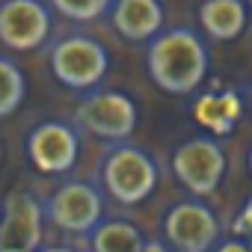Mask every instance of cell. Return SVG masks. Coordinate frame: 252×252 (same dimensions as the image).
Listing matches in <instances>:
<instances>
[{
	"label": "cell",
	"instance_id": "1",
	"mask_svg": "<svg viewBox=\"0 0 252 252\" xmlns=\"http://www.w3.org/2000/svg\"><path fill=\"white\" fill-rule=\"evenodd\" d=\"M211 54L193 27L163 30L146 51V68L158 89L169 95H193L208 77Z\"/></svg>",
	"mask_w": 252,
	"mask_h": 252
},
{
	"label": "cell",
	"instance_id": "2",
	"mask_svg": "<svg viewBox=\"0 0 252 252\" xmlns=\"http://www.w3.org/2000/svg\"><path fill=\"white\" fill-rule=\"evenodd\" d=\"M98 181L116 205L134 208V205H143L146 199H152V193L158 190L160 166L149 149L134 146V143H122L104 155Z\"/></svg>",
	"mask_w": 252,
	"mask_h": 252
},
{
	"label": "cell",
	"instance_id": "3",
	"mask_svg": "<svg viewBox=\"0 0 252 252\" xmlns=\"http://www.w3.org/2000/svg\"><path fill=\"white\" fill-rule=\"evenodd\" d=\"M48 65L65 89L92 95L110 71V54L98 39L86 33H68L48 48Z\"/></svg>",
	"mask_w": 252,
	"mask_h": 252
},
{
	"label": "cell",
	"instance_id": "4",
	"mask_svg": "<svg viewBox=\"0 0 252 252\" xmlns=\"http://www.w3.org/2000/svg\"><path fill=\"white\" fill-rule=\"evenodd\" d=\"M140 107L137 101L122 89H98L92 95H83L74 113L77 128H83L89 137L122 146L137 131Z\"/></svg>",
	"mask_w": 252,
	"mask_h": 252
},
{
	"label": "cell",
	"instance_id": "5",
	"mask_svg": "<svg viewBox=\"0 0 252 252\" xmlns=\"http://www.w3.org/2000/svg\"><path fill=\"white\" fill-rule=\"evenodd\" d=\"M172 175L175 181L196 199H205L220 190L225 178V152L217 137L199 134L175 146L172 152Z\"/></svg>",
	"mask_w": 252,
	"mask_h": 252
},
{
	"label": "cell",
	"instance_id": "6",
	"mask_svg": "<svg viewBox=\"0 0 252 252\" xmlns=\"http://www.w3.org/2000/svg\"><path fill=\"white\" fill-rule=\"evenodd\" d=\"M45 217L65 234H92L104 222V196L89 181H63L45 199Z\"/></svg>",
	"mask_w": 252,
	"mask_h": 252
},
{
	"label": "cell",
	"instance_id": "7",
	"mask_svg": "<svg viewBox=\"0 0 252 252\" xmlns=\"http://www.w3.org/2000/svg\"><path fill=\"white\" fill-rule=\"evenodd\" d=\"M163 237L175 252H214L222 243V225L211 205L184 199L163 214Z\"/></svg>",
	"mask_w": 252,
	"mask_h": 252
},
{
	"label": "cell",
	"instance_id": "8",
	"mask_svg": "<svg viewBox=\"0 0 252 252\" xmlns=\"http://www.w3.org/2000/svg\"><path fill=\"white\" fill-rule=\"evenodd\" d=\"M27 158L42 175H65L80 158V134L63 119H45L27 134Z\"/></svg>",
	"mask_w": 252,
	"mask_h": 252
},
{
	"label": "cell",
	"instance_id": "9",
	"mask_svg": "<svg viewBox=\"0 0 252 252\" xmlns=\"http://www.w3.org/2000/svg\"><path fill=\"white\" fill-rule=\"evenodd\" d=\"M45 202L30 190H15L3 205V225H0V252H39L45 234Z\"/></svg>",
	"mask_w": 252,
	"mask_h": 252
},
{
	"label": "cell",
	"instance_id": "10",
	"mask_svg": "<svg viewBox=\"0 0 252 252\" xmlns=\"http://www.w3.org/2000/svg\"><path fill=\"white\" fill-rule=\"evenodd\" d=\"M51 3L39 0H6L0 6V42L12 54L36 51L51 36Z\"/></svg>",
	"mask_w": 252,
	"mask_h": 252
},
{
	"label": "cell",
	"instance_id": "11",
	"mask_svg": "<svg viewBox=\"0 0 252 252\" xmlns=\"http://www.w3.org/2000/svg\"><path fill=\"white\" fill-rule=\"evenodd\" d=\"M107 21L131 45H152L166 24V6L160 0H113Z\"/></svg>",
	"mask_w": 252,
	"mask_h": 252
},
{
	"label": "cell",
	"instance_id": "12",
	"mask_svg": "<svg viewBox=\"0 0 252 252\" xmlns=\"http://www.w3.org/2000/svg\"><path fill=\"white\" fill-rule=\"evenodd\" d=\"M243 116V98L237 95V89L225 86V89H211V92H199L193 101V119L211 137H225L234 131V125Z\"/></svg>",
	"mask_w": 252,
	"mask_h": 252
},
{
	"label": "cell",
	"instance_id": "13",
	"mask_svg": "<svg viewBox=\"0 0 252 252\" xmlns=\"http://www.w3.org/2000/svg\"><path fill=\"white\" fill-rule=\"evenodd\" d=\"M249 12H252V6L243 3V0H205V3H199V9H196L199 27L214 42L240 39L246 24H249Z\"/></svg>",
	"mask_w": 252,
	"mask_h": 252
},
{
	"label": "cell",
	"instance_id": "14",
	"mask_svg": "<svg viewBox=\"0 0 252 252\" xmlns=\"http://www.w3.org/2000/svg\"><path fill=\"white\" fill-rule=\"evenodd\" d=\"M146 243L149 237L131 220H104L89 234L92 252H143Z\"/></svg>",
	"mask_w": 252,
	"mask_h": 252
},
{
	"label": "cell",
	"instance_id": "15",
	"mask_svg": "<svg viewBox=\"0 0 252 252\" xmlns=\"http://www.w3.org/2000/svg\"><path fill=\"white\" fill-rule=\"evenodd\" d=\"M24 98H27V77L21 65L9 54H3L0 57V116L3 119L15 116Z\"/></svg>",
	"mask_w": 252,
	"mask_h": 252
},
{
	"label": "cell",
	"instance_id": "16",
	"mask_svg": "<svg viewBox=\"0 0 252 252\" xmlns=\"http://www.w3.org/2000/svg\"><path fill=\"white\" fill-rule=\"evenodd\" d=\"M113 0H51V9L74 24H89L110 15Z\"/></svg>",
	"mask_w": 252,
	"mask_h": 252
},
{
	"label": "cell",
	"instance_id": "17",
	"mask_svg": "<svg viewBox=\"0 0 252 252\" xmlns=\"http://www.w3.org/2000/svg\"><path fill=\"white\" fill-rule=\"evenodd\" d=\"M231 234H234V237H243V240L252 243V196L243 202L240 214L234 217V222H231Z\"/></svg>",
	"mask_w": 252,
	"mask_h": 252
},
{
	"label": "cell",
	"instance_id": "18",
	"mask_svg": "<svg viewBox=\"0 0 252 252\" xmlns=\"http://www.w3.org/2000/svg\"><path fill=\"white\" fill-rule=\"evenodd\" d=\"M214 252H252V243L243 237H222V243Z\"/></svg>",
	"mask_w": 252,
	"mask_h": 252
},
{
	"label": "cell",
	"instance_id": "19",
	"mask_svg": "<svg viewBox=\"0 0 252 252\" xmlns=\"http://www.w3.org/2000/svg\"><path fill=\"white\" fill-rule=\"evenodd\" d=\"M143 252H175V249H172V246H166L163 240H149Z\"/></svg>",
	"mask_w": 252,
	"mask_h": 252
},
{
	"label": "cell",
	"instance_id": "20",
	"mask_svg": "<svg viewBox=\"0 0 252 252\" xmlns=\"http://www.w3.org/2000/svg\"><path fill=\"white\" fill-rule=\"evenodd\" d=\"M39 252H77V249H71V246H63V243H48V246H42Z\"/></svg>",
	"mask_w": 252,
	"mask_h": 252
},
{
	"label": "cell",
	"instance_id": "21",
	"mask_svg": "<svg viewBox=\"0 0 252 252\" xmlns=\"http://www.w3.org/2000/svg\"><path fill=\"white\" fill-rule=\"evenodd\" d=\"M243 92H246V107H249V110H252V83H249V86H246V89H243Z\"/></svg>",
	"mask_w": 252,
	"mask_h": 252
},
{
	"label": "cell",
	"instance_id": "22",
	"mask_svg": "<svg viewBox=\"0 0 252 252\" xmlns=\"http://www.w3.org/2000/svg\"><path fill=\"white\" fill-rule=\"evenodd\" d=\"M246 163H249V172H252V149H249V158H246Z\"/></svg>",
	"mask_w": 252,
	"mask_h": 252
},
{
	"label": "cell",
	"instance_id": "23",
	"mask_svg": "<svg viewBox=\"0 0 252 252\" xmlns=\"http://www.w3.org/2000/svg\"><path fill=\"white\" fill-rule=\"evenodd\" d=\"M249 6H252V3H249Z\"/></svg>",
	"mask_w": 252,
	"mask_h": 252
}]
</instances>
